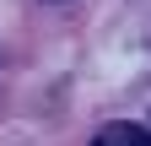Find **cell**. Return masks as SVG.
<instances>
[{"mask_svg":"<svg viewBox=\"0 0 151 146\" xmlns=\"http://www.w3.org/2000/svg\"><path fill=\"white\" fill-rule=\"evenodd\" d=\"M129 146H151V141H129Z\"/></svg>","mask_w":151,"mask_h":146,"instance_id":"1","label":"cell"}]
</instances>
